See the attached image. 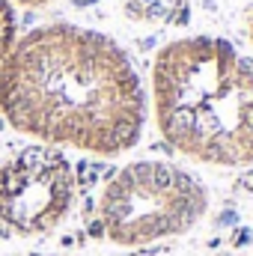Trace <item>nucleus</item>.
<instances>
[{
	"instance_id": "f257e3e1",
	"label": "nucleus",
	"mask_w": 253,
	"mask_h": 256,
	"mask_svg": "<svg viewBox=\"0 0 253 256\" xmlns=\"http://www.w3.org/2000/svg\"><path fill=\"white\" fill-rule=\"evenodd\" d=\"M0 116L54 149L122 155L146 126V92L128 54L104 33L45 24L0 66Z\"/></svg>"
},
{
	"instance_id": "f03ea898",
	"label": "nucleus",
	"mask_w": 253,
	"mask_h": 256,
	"mask_svg": "<svg viewBox=\"0 0 253 256\" xmlns=\"http://www.w3.org/2000/svg\"><path fill=\"white\" fill-rule=\"evenodd\" d=\"M161 137L202 167H253V57L218 36L167 42L152 63Z\"/></svg>"
},
{
	"instance_id": "7ed1b4c3",
	"label": "nucleus",
	"mask_w": 253,
	"mask_h": 256,
	"mask_svg": "<svg viewBox=\"0 0 253 256\" xmlns=\"http://www.w3.org/2000/svg\"><path fill=\"white\" fill-rule=\"evenodd\" d=\"M208 188L170 161H128L98 194L96 232L122 250L167 244L194 232L208 214Z\"/></svg>"
},
{
	"instance_id": "20e7f679",
	"label": "nucleus",
	"mask_w": 253,
	"mask_h": 256,
	"mask_svg": "<svg viewBox=\"0 0 253 256\" xmlns=\"http://www.w3.org/2000/svg\"><path fill=\"white\" fill-rule=\"evenodd\" d=\"M78 206V173L63 149L33 143L0 161V230L9 238H45Z\"/></svg>"
},
{
	"instance_id": "39448f33",
	"label": "nucleus",
	"mask_w": 253,
	"mask_h": 256,
	"mask_svg": "<svg viewBox=\"0 0 253 256\" xmlns=\"http://www.w3.org/2000/svg\"><path fill=\"white\" fill-rule=\"evenodd\" d=\"M15 33H18V18L12 9V0H0V66L15 48Z\"/></svg>"
},
{
	"instance_id": "423d86ee",
	"label": "nucleus",
	"mask_w": 253,
	"mask_h": 256,
	"mask_svg": "<svg viewBox=\"0 0 253 256\" xmlns=\"http://www.w3.org/2000/svg\"><path fill=\"white\" fill-rule=\"evenodd\" d=\"M15 3H24V6H42V3H48V0H15Z\"/></svg>"
},
{
	"instance_id": "0eeeda50",
	"label": "nucleus",
	"mask_w": 253,
	"mask_h": 256,
	"mask_svg": "<svg viewBox=\"0 0 253 256\" xmlns=\"http://www.w3.org/2000/svg\"><path fill=\"white\" fill-rule=\"evenodd\" d=\"M248 30H250V39H253V9L248 12Z\"/></svg>"
},
{
	"instance_id": "6e6552de",
	"label": "nucleus",
	"mask_w": 253,
	"mask_h": 256,
	"mask_svg": "<svg viewBox=\"0 0 253 256\" xmlns=\"http://www.w3.org/2000/svg\"><path fill=\"white\" fill-rule=\"evenodd\" d=\"M218 256H242V254H218Z\"/></svg>"
}]
</instances>
